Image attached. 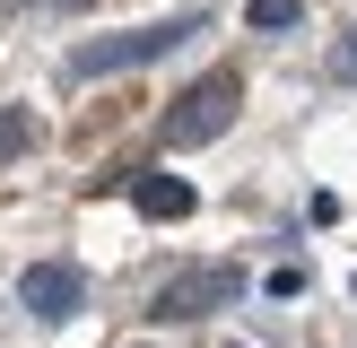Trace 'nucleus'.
Segmentation results:
<instances>
[{
	"mask_svg": "<svg viewBox=\"0 0 357 348\" xmlns=\"http://www.w3.org/2000/svg\"><path fill=\"white\" fill-rule=\"evenodd\" d=\"M183 35H201V17H166V26H122V35H96V44L70 52V79H114V70H139L157 52H174Z\"/></svg>",
	"mask_w": 357,
	"mask_h": 348,
	"instance_id": "nucleus-1",
	"label": "nucleus"
},
{
	"mask_svg": "<svg viewBox=\"0 0 357 348\" xmlns=\"http://www.w3.org/2000/svg\"><path fill=\"white\" fill-rule=\"evenodd\" d=\"M236 104H244V79H236V70L192 79L183 96H174V113H166V148H209V139L236 122Z\"/></svg>",
	"mask_w": 357,
	"mask_h": 348,
	"instance_id": "nucleus-2",
	"label": "nucleus"
},
{
	"mask_svg": "<svg viewBox=\"0 0 357 348\" xmlns=\"http://www.w3.org/2000/svg\"><path fill=\"white\" fill-rule=\"evenodd\" d=\"M236 287H244V278L227 270V261H201V270H183V278L157 287V322H201V313L236 305Z\"/></svg>",
	"mask_w": 357,
	"mask_h": 348,
	"instance_id": "nucleus-3",
	"label": "nucleus"
},
{
	"mask_svg": "<svg viewBox=\"0 0 357 348\" xmlns=\"http://www.w3.org/2000/svg\"><path fill=\"white\" fill-rule=\"evenodd\" d=\"M17 296H26V313H44V322H70V313H79V270H70V261H35L26 278H17Z\"/></svg>",
	"mask_w": 357,
	"mask_h": 348,
	"instance_id": "nucleus-4",
	"label": "nucleus"
},
{
	"mask_svg": "<svg viewBox=\"0 0 357 348\" xmlns=\"http://www.w3.org/2000/svg\"><path fill=\"white\" fill-rule=\"evenodd\" d=\"M131 200H139V218L174 226V218H192V209H201V191H192L183 174H139V183H131Z\"/></svg>",
	"mask_w": 357,
	"mask_h": 348,
	"instance_id": "nucleus-5",
	"label": "nucleus"
},
{
	"mask_svg": "<svg viewBox=\"0 0 357 348\" xmlns=\"http://www.w3.org/2000/svg\"><path fill=\"white\" fill-rule=\"evenodd\" d=\"M244 17H253L261 35H279V26H296V17H305V0H253Z\"/></svg>",
	"mask_w": 357,
	"mask_h": 348,
	"instance_id": "nucleus-6",
	"label": "nucleus"
},
{
	"mask_svg": "<svg viewBox=\"0 0 357 348\" xmlns=\"http://www.w3.org/2000/svg\"><path fill=\"white\" fill-rule=\"evenodd\" d=\"M271 296H279V305H288V296H305V261H279V270H271Z\"/></svg>",
	"mask_w": 357,
	"mask_h": 348,
	"instance_id": "nucleus-7",
	"label": "nucleus"
},
{
	"mask_svg": "<svg viewBox=\"0 0 357 348\" xmlns=\"http://www.w3.org/2000/svg\"><path fill=\"white\" fill-rule=\"evenodd\" d=\"M26 139H35V122H26V113H0V157H17Z\"/></svg>",
	"mask_w": 357,
	"mask_h": 348,
	"instance_id": "nucleus-8",
	"label": "nucleus"
},
{
	"mask_svg": "<svg viewBox=\"0 0 357 348\" xmlns=\"http://www.w3.org/2000/svg\"><path fill=\"white\" fill-rule=\"evenodd\" d=\"M340 70H349V79H357V26H349V44H340Z\"/></svg>",
	"mask_w": 357,
	"mask_h": 348,
	"instance_id": "nucleus-9",
	"label": "nucleus"
}]
</instances>
